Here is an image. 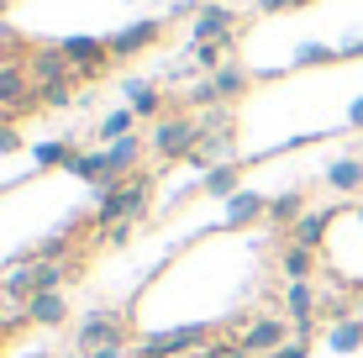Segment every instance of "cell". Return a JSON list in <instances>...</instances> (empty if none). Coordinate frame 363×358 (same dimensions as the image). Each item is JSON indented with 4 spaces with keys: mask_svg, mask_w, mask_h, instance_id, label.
I'll list each match as a JSON object with an SVG mask.
<instances>
[{
    "mask_svg": "<svg viewBox=\"0 0 363 358\" xmlns=\"http://www.w3.org/2000/svg\"><path fill=\"white\" fill-rule=\"evenodd\" d=\"M147 206H153V174H127V179H106V184H95V232H111V227H121V221H143L147 216Z\"/></svg>",
    "mask_w": 363,
    "mask_h": 358,
    "instance_id": "obj_1",
    "label": "cell"
},
{
    "mask_svg": "<svg viewBox=\"0 0 363 358\" xmlns=\"http://www.w3.org/2000/svg\"><path fill=\"white\" fill-rule=\"evenodd\" d=\"M200 116H190V111H179V116H158L153 132H147V153L158 158V164H184V158L200 147Z\"/></svg>",
    "mask_w": 363,
    "mask_h": 358,
    "instance_id": "obj_2",
    "label": "cell"
},
{
    "mask_svg": "<svg viewBox=\"0 0 363 358\" xmlns=\"http://www.w3.org/2000/svg\"><path fill=\"white\" fill-rule=\"evenodd\" d=\"M206 342H211L206 322H184V327H169V332H147L132 348V358H190L195 348H206Z\"/></svg>",
    "mask_w": 363,
    "mask_h": 358,
    "instance_id": "obj_3",
    "label": "cell"
},
{
    "mask_svg": "<svg viewBox=\"0 0 363 358\" xmlns=\"http://www.w3.org/2000/svg\"><path fill=\"white\" fill-rule=\"evenodd\" d=\"M111 342H127V322H121V311L95 306V311H84L79 322H74V353H95V348H111Z\"/></svg>",
    "mask_w": 363,
    "mask_h": 358,
    "instance_id": "obj_4",
    "label": "cell"
},
{
    "mask_svg": "<svg viewBox=\"0 0 363 358\" xmlns=\"http://www.w3.org/2000/svg\"><path fill=\"white\" fill-rule=\"evenodd\" d=\"M290 337H295V327H290V316H284V311H258L253 322L237 332V342H242L253 358H269L274 348H284Z\"/></svg>",
    "mask_w": 363,
    "mask_h": 358,
    "instance_id": "obj_5",
    "label": "cell"
},
{
    "mask_svg": "<svg viewBox=\"0 0 363 358\" xmlns=\"http://www.w3.org/2000/svg\"><path fill=\"white\" fill-rule=\"evenodd\" d=\"M58 47H64L69 69L79 74V79H100V74L116 64V58H111V43H106V37H64Z\"/></svg>",
    "mask_w": 363,
    "mask_h": 358,
    "instance_id": "obj_6",
    "label": "cell"
},
{
    "mask_svg": "<svg viewBox=\"0 0 363 358\" xmlns=\"http://www.w3.org/2000/svg\"><path fill=\"white\" fill-rule=\"evenodd\" d=\"M0 106L16 116L37 111V79L27 74V64H0Z\"/></svg>",
    "mask_w": 363,
    "mask_h": 358,
    "instance_id": "obj_7",
    "label": "cell"
},
{
    "mask_svg": "<svg viewBox=\"0 0 363 358\" xmlns=\"http://www.w3.org/2000/svg\"><path fill=\"white\" fill-rule=\"evenodd\" d=\"M158 37H164V21H158V16H143V21H127L121 32H111L106 43H111V58H137V53H147Z\"/></svg>",
    "mask_w": 363,
    "mask_h": 358,
    "instance_id": "obj_8",
    "label": "cell"
},
{
    "mask_svg": "<svg viewBox=\"0 0 363 358\" xmlns=\"http://www.w3.org/2000/svg\"><path fill=\"white\" fill-rule=\"evenodd\" d=\"M237 37V11L232 6H200L190 21V43H232Z\"/></svg>",
    "mask_w": 363,
    "mask_h": 358,
    "instance_id": "obj_9",
    "label": "cell"
},
{
    "mask_svg": "<svg viewBox=\"0 0 363 358\" xmlns=\"http://www.w3.org/2000/svg\"><path fill=\"white\" fill-rule=\"evenodd\" d=\"M258 221H269V195H258V190H237L227 201V211H221V227L227 232H247Z\"/></svg>",
    "mask_w": 363,
    "mask_h": 358,
    "instance_id": "obj_10",
    "label": "cell"
},
{
    "mask_svg": "<svg viewBox=\"0 0 363 358\" xmlns=\"http://www.w3.org/2000/svg\"><path fill=\"white\" fill-rule=\"evenodd\" d=\"M79 232H95V221L90 216H69L64 227H53L43 242H37V258H58V264H74V242H79Z\"/></svg>",
    "mask_w": 363,
    "mask_h": 358,
    "instance_id": "obj_11",
    "label": "cell"
},
{
    "mask_svg": "<svg viewBox=\"0 0 363 358\" xmlns=\"http://www.w3.org/2000/svg\"><path fill=\"white\" fill-rule=\"evenodd\" d=\"M332 221H337V206H321V211H306V216H300L290 232H284V237H290V242H300V248H311V253H321V248H327V232H332Z\"/></svg>",
    "mask_w": 363,
    "mask_h": 358,
    "instance_id": "obj_12",
    "label": "cell"
},
{
    "mask_svg": "<svg viewBox=\"0 0 363 358\" xmlns=\"http://www.w3.org/2000/svg\"><path fill=\"white\" fill-rule=\"evenodd\" d=\"M21 311H27V322H32V327H64V322H74V311H69V290H43V295H32Z\"/></svg>",
    "mask_w": 363,
    "mask_h": 358,
    "instance_id": "obj_13",
    "label": "cell"
},
{
    "mask_svg": "<svg viewBox=\"0 0 363 358\" xmlns=\"http://www.w3.org/2000/svg\"><path fill=\"white\" fill-rule=\"evenodd\" d=\"M27 74L37 84H53V79H79V74L69 69V58H64V47L58 43H43V47H32V58H27Z\"/></svg>",
    "mask_w": 363,
    "mask_h": 358,
    "instance_id": "obj_14",
    "label": "cell"
},
{
    "mask_svg": "<svg viewBox=\"0 0 363 358\" xmlns=\"http://www.w3.org/2000/svg\"><path fill=\"white\" fill-rule=\"evenodd\" d=\"M121 95H127V106L137 111V121L164 116V90H158L153 79H127V84H121Z\"/></svg>",
    "mask_w": 363,
    "mask_h": 358,
    "instance_id": "obj_15",
    "label": "cell"
},
{
    "mask_svg": "<svg viewBox=\"0 0 363 358\" xmlns=\"http://www.w3.org/2000/svg\"><path fill=\"white\" fill-rule=\"evenodd\" d=\"M137 164H143V138H121V142H106V169H111V179H127L137 174Z\"/></svg>",
    "mask_w": 363,
    "mask_h": 358,
    "instance_id": "obj_16",
    "label": "cell"
},
{
    "mask_svg": "<svg viewBox=\"0 0 363 358\" xmlns=\"http://www.w3.org/2000/svg\"><path fill=\"white\" fill-rule=\"evenodd\" d=\"M311 206H306V195L300 190H284V195H269V227L274 232H290L300 216H306Z\"/></svg>",
    "mask_w": 363,
    "mask_h": 358,
    "instance_id": "obj_17",
    "label": "cell"
},
{
    "mask_svg": "<svg viewBox=\"0 0 363 358\" xmlns=\"http://www.w3.org/2000/svg\"><path fill=\"white\" fill-rule=\"evenodd\" d=\"M79 153H84L79 142H69V138H53V142H37V147H32V164H37V169H64V174H69V169H74V158H79Z\"/></svg>",
    "mask_w": 363,
    "mask_h": 358,
    "instance_id": "obj_18",
    "label": "cell"
},
{
    "mask_svg": "<svg viewBox=\"0 0 363 358\" xmlns=\"http://www.w3.org/2000/svg\"><path fill=\"white\" fill-rule=\"evenodd\" d=\"M279 274H284V285H295V279H316V253L300 248V242H284V248H279Z\"/></svg>",
    "mask_w": 363,
    "mask_h": 358,
    "instance_id": "obj_19",
    "label": "cell"
},
{
    "mask_svg": "<svg viewBox=\"0 0 363 358\" xmlns=\"http://www.w3.org/2000/svg\"><path fill=\"white\" fill-rule=\"evenodd\" d=\"M327 184L337 195H358L363 190V158H332L327 164Z\"/></svg>",
    "mask_w": 363,
    "mask_h": 358,
    "instance_id": "obj_20",
    "label": "cell"
},
{
    "mask_svg": "<svg viewBox=\"0 0 363 358\" xmlns=\"http://www.w3.org/2000/svg\"><path fill=\"white\" fill-rule=\"evenodd\" d=\"M211 84H216L221 106H237V101L247 95V84H253V79H247V69H237V64H221L216 74H211Z\"/></svg>",
    "mask_w": 363,
    "mask_h": 358,
    "instance_id": "obj_21",
    "label": "cell"
},
{
    "mask_svg": "<svg viewBox=\"0 0 363 358\" xmlns=\"http://www.w3.org/2000/svg\"><path fill=\"white\" fill-rule=\"evenodd\" d=\"M327 348L332 353H358L363 348V316H337L327 332Z\"/></svg>",
    "mask_w": 363,
    "mask_h": 358,
    "instance_id": "obj_22",
    "label": "cell"
},
{
    "mask_svg": "<svg viewBox=\"0 0 363 358\" xmlns=\"http://www.w3.org/2000/svg\"><path fill=\"white\" fill-rule=\"evenodd\" d=\"M200 190H206V195H221V201H232V195L242 190V169H237V158H232V164H216L206 179H200Z\"/></svg>",
    "mask_w": 363,
    "mask_h": 358,
    "instance_id": "obj_23",
    "label": "cell"
},
{
    "mask_svg": "<svg viewBox=\"0 0 363 358\" xmlns=\"http://www.w3.org/2000/svg\"><path fill=\"white\" fill-rule=\"evenodd\" d=\"M95 132H100V147H106V142H121V138H132V132H137V111H132V106H121V111H106Z\"/></svg>",
    "mask_w": 363,
    "mask_h": 358,
    "instance_id": "obj_24",
    "label": "cell"
},
{
    "mask_svg": "<svg viewBox=\"0 0 363 358\" xmlns=\"http://www.w3.org/2000/svg\"><path fill=\"white\" fill-rule=\"evenodd\" d=\"M69 174L79 179V184H106V179H111V169H106V147H95V153H79Z\"/></svg>",
    "mask_w": 363,
    "mask_h": 358,
    "instance_id": "obj_25",
    "label": "cell"
},
{
    "mask_svg": "<svg viewBox=\"0 0 363 358\" xmlns=\"http://www.w3.org/2000/svg\"><path fill=\"white\" fill-rule=\"evenodd\" d=\"M69 106H74V79L37 84V111H69Z\"/></svg>",
    "mask_w": 363,
    "mask_h": 358,
    "instance_id": "obj_26",
    "label": "cell"
},
{
    "mask_svg": "<svg viewBox=\"0 0 363 358\" xmlns=\"http://www.w3.org/2000/svg\"><path fill=\"white\" fill-rule=\"evenodd\" d=\"M227 53H232V43H190L195 69H211V74H216L221 64H227Z\"/></svg>",
    "mask_w": 363,
    "mask_h": 358,
    "instance_id": "obj_27",
    "label": "cell"
},
{
    "mask_svg": "<svg viewBox=\"0 0 363 358\" xmlns=\"http://www.w3.org/2000/svg\"><path fill=\"white\" fill-rule=\"evenodd\" d=\"M337 58V47H327V43H300L295 47V69H311V64H332Z\"/></svg>",
    "mask_w": 363,
    "mask_h": 358,
    "instance_id": "obj_28",
    "label": "cell"
},
{
    "mask_svg": "<svg viewBox=\"0 0 363 358\" xmlns=\"http://www.w3.org/2000/svg\"><path fill=\"white\" fill-rule=\"evenodd\" d=\"M190 106L200 111V116H206V111H216V106H221L216 84H211V79H200V84H190Z\"/></svg>",
    "mask_w": 363,
    "mask_h": 358,
    "instance_id": "obj_29",
    "label": "cell"
},
{
    "mask_svg": "<svg viewBox=\"0 0 363 358\" xmlns=\"http://www.w3.org/2000/svg\"><path fill=\"white\" fill-rule=\"evenodd\" d=\"M132 227H137V221H121V227H111V232H100V242H106V248H111V253H121V248H127V242H132Z\"/></svg>",
    "mask_w": 363,
    "mask_h": 358,
    "instance_id": "obj_30",
    "label": "cell"
},
{
    "mask_svg": "<svg viewBox=\"0 0 363 358\" xmlns=\"http://www.w3.org/2000/svg\"><path fill=\"white\" fill-rule=\"evenodd\" d=\"M11 153H21V127H16V121L0 127V158H11Z\"/></svg>",
    "mask_w": 363,
    "mask_h": 358,
    "instance_id": "obj_31",
    "label": "cell"
},
{
    "mask_svg": "<svg viewBox=\"0 0 363 358\" xmlns=\"http://www.w3.org/2000/svg\"><path fill=\"white\" fill-rule=\"evenodd\" d=\"M269 358H311V337H290L284 348H274Z\"/></svg>",
    "mask_w": 363,
    "mask_h": 358,
    "instance_id": "obj_32",
    "label": "cell"
},
{
    "mask_svg": "<svg viewBox=\"0 0 363 358\" xmlns=\"http://www.w3.org/2000/svg\"><path fill=\"white\" fill-rule=\"evenodd\" d=\"M311 6V0H258V11H269V16H279V11H300Z\"/></svg>",
    "mask_w": 363,
    "mask_h": 358,
    "instance_id": "obj_33",
    "label": "cell"
},
{
    "mask_svg": "<svg viewBox=\"0 0 363 358\" xmlns=\"http://www.w3.org/2000/svg\"><path fill=\"white\" fill-rule=\"evenodd\" d=\"M84 358H132V353H127V342H111V348H95V353H84Z\"/></svg>",
    "mask_w": 363,
    "mask_h": 358,
    "instance_id": "obj_34",
    "label": "cell"
},
{
    "mask_svg": "<svg viewBox=\"0 0 363 358\" xmlns=\"http://www.w3.org/2000/svg\"><path fill=\"white\" fill-rule=\"evenodd\" d=\"M353 53L363 58V37H347V43H342V47H337V58H353Z\"/></svg>",
    "mask_w": 363,
    "mask_h": 358,
    "instance_id": "obj_35",
    "label": "cell"
},
{
    "mask_svg": "<svg viewBox=\"0 0 363 358\" xmlns=\"http://www.w3.org/2000/svg\"><path fill=\"white\" fill-rule=\"evenodd\" d=\"M347 127H358V132H363V95H358L353 106H347Z\"/></svg>",
    "mask_w": 363,
    "mask_h": 358,
    "instance_id": "obj_36",
    "label": "cell"
},
{
    "mask_svg": "<svg viewBox=\"0 0 363 358\" xmlns=\"http://www.w3.org/2000/svg\"><path fill=\"white\" fill-rule=\"evenodd\" d=\"M6 121H16V111H6V106H0V127H6Z\"/></svg>",
    "mask_w": 363,
    "mask_h": 358,
    "instance_id": "obj_37",
    "label": "cell"
},
{
    "mask_svg": "<svg viewBox=\"0 0 363 358\" xmlns=\"http://www.w3.org/2000/svg\"><path fill=\"white\" fill-rule=\"evenodd\" d=\"M6 11H11V0H0V16H6Z\"/></svg>",
    "mask_w": 363,
    "mask_h": 358,
    "instance_id": "obj_38",
    "label": "cell"
},
{
    "mask_svg": "<svg viewBox=\"0 0 363 358\" xmlns=\"http://www.w3.org/2000/svg\"><path fill=\"white\" fill-rule=\"evenodd\" d=\"M358 227H363V201H358Z\"/></svg>",
    "mask_w": 363,
    "mask_h": 358,
    "instance_id": "obj_39",
    "label": "cell"
},
{
    "mask_svg": "<svg viewBox=\"0 0 363 358\" xmlns=\"http://www.w3.org/2000/svg\"><path fill=\"white\" fill-rule=\"evenodd\" d=\"M0 306H6V285H0Z\"/></svg>",
    "mask_w": 363,
    "mask_h": 358,
    "instance_id": "obj_40",
    "label": "cell"
},
{
    "mask_svg": "<svg viewBox=\"0 0 363 358\" xmlns=\"http://www.w3.org/2000/svg\"><path fill=\"white\" fill-rule=\"evenodd\" d=\"M64 358H84V353H64Z\"/></svg>",
    "mask_w": 363,
    "mask_h": 358,
    "instance_id": "obj_41",
    "label": "cell"
}]
</instances>
